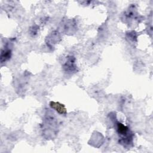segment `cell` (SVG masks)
<instances>
[{
	"mask_svg": "<svg viewBox=\"0 0 153 153\" xmlns=\"http://www.w3.org/2000/svg\"><path fill=\"white\" fill-rule=\"evenodd\" d=\"M117 128L118 134L120 137V143L124 146H130L133 143V134L129 128L120 122L117 123Z\"/></svg>",
	"mask_w": 153,
	"mask_h": 153,
	"instance_id": "6da1fadb",
	"label": "cell"
},
{
	"mask_svg": "<svg viewBox=\"0 0 153 153\" xmlns=\"http://www.w3.org/2000/svg\"><path fill=\"white\" fill-rule=\"evenodd\" d=\"M43 126L45 127L44 128V131L47 130L48 128L49 130L48 133L47 134V135H48L47 138L48 139L53 138L54 136L56 134V128H54L56 123H55V120H54V117L53 116L47 117L46 118V119L44 120V123Z\"/></svg>",
	"mask_w": 153,
	"mask_h": 153,
	"instance_id": "7a4b0ae2",
	"label": "cell"
},
{
	"mask_svg": "<svg viewBox=\"0 0 153 153\" xmlns=\"http://www.w3.org/2000/svg\"><path fill=\"white\" fill-rule=\"evenodd\" d=\"M66 62L63 65L64 70L68 73L75 72L76 71V66L75 65V59L72 56H68Z\"/></svg>",
	"mask_w": 153,
	"mask_h": 153,
	"instance_id": "3957f363",
	"label": "cell"
},
{
	"mask_svg": "<svg viewBox=\"0 0 153 153\" xmlns=\"http://www.w3.org/2000/svg\"><path fill=\"white\" fill-rule=\"evenodd\" d=\"M50 106L51 108L55 109L58 113L60 114H66V110L65 106L59 102H51Z\"/></svg>",
	"mask_w": 153,
	"mask_h": 153,
	"instance_id": "277c9868",
	"label": "cell"
},
{
	"mask_svg": "<svg viewBox=\"0 0 153 153\" xmlns=\"http://www.w3.org/2000/svg\"><path fill=\"white\" fill-rule=\"evenodd\" d=\"M11 50L10 49L2 50L1 55V62L2 63L4 61L8 60L11 57Z\"/></svg>",
	"mask_w": 153,
	"mask_h": 153,
	"instance_id": "5b68a950",
	"label": "cell"
}]
</instances>
